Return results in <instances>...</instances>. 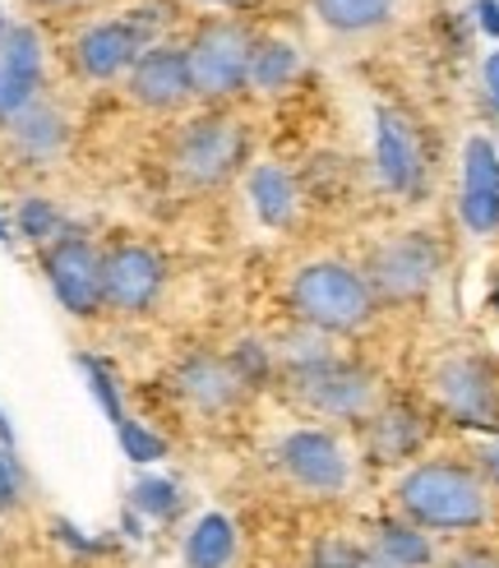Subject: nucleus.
Returning a JSON list of instances; mask_svg holds the SVG:
<instances>
[{"mask_svg": "<svg viewBox=\"0 0 499 568\" xmlns=\"http://www.w3.org/2000/svg\"><path fill=\"white\" fill-rule=\"evenodd\" d=\"M398 508L411 527L430 531H471L481 527L490 504L477 471L458 463H421L398 480Z\"/></svg>", "mask_w": 499, "mask_h": 568, "instance_id": "obj_1", "label": "nucleus"}, {"mask_svg": "<svg viewBox=\"0 0 499 568\" xmlns=\"http://www.w3.org/2000/svg\"><path fill=\"white\" fill-rule=\"evenodd\" d=\"M287 301L296 310L301 324H310L319 333H352V328H366L370 315H375V292L366 273H356L347 264H305L292 287H287Z\"/></svg>", "mask_w": 499, "mask_h": 568, "instance_id": "obj_2", "label": "nucleus"}, {"mask_svg": "<svg viewBox=\"0 0 499 568\" xmlns=\"http://www.w3.org/2000/svg\"><path fill=\"white\" fill-rule=\"evenodd\" d=\"M249 55H255V38L241 23H204L194 42L185 47L190 61V89L194 98H232L249 83Z\"/></svg>", "mask_w": 499, "mask_h": 568, "instance_id": "obj_3", "label": "nucleus"}, {"mask_svg": "<svg viewBox=\"0 0 499 568\" xmlns=\"http://www.w3.org/2000/svg\"><path fill=\"white\" fill-rule=\"evenodd\" d=\"M241 158H245V134L236 121H222V116L190 121L172 149L176 172L190 185H222L241 166Z\"/></svg>", "mask_w": 499, "mask_h": 568, "instance_id": "obj_4", "label": "nucleus"}, {"mask_svg": "<svg viewBox=\"0 0 499 568\" xmlns=\"http://www.w3.org/2000/svg\"><path fill=\"white\" fill-rule=\"evenodd\" d=\"M435 268H439L435 245L421 232H407L375 245V254L366 260V282L375 301H411L435 282Z\"/></svg>", "mask_w": 499, "mask_h": 568, "instance_id": "obj_5", "label": "nucleus"}, {"mask_svg": "<svg viewBox=\"0 0 499 568\" xmlns=\"http://www.w3.org/2000/svg\"><path fill=\"white\" fill-rule=\"evenodd\" d=\"M277 467H283V476L292 480L296 490L305 495H319V499H333L347 490L352 480V467L343 458V448L333 435L324 430H292L283 435V444H277Z\"/></svg>", "mask_w": 499, "mask_h": 568, "instance_id": "obj_6", "label": "nucleus"}, {"mask_svg": "<svg viewBox=\"0 0 499 568\" xmlns=\"http://www.w3.org/2000/svg\"><path fill=\"white\" fill-rule=\"evenodd\" d=\"M47 277L70 315L83 320L102 310V250L89 236H79V232L55 236L47 245Z\"/></svg>", "mask_w": 499, "mask_h": 568, "instance_id": "obj_7", "label": "nucleus"}, {"mask_svg": "<svg viewBox=\"0 0 499 568\" xmlns=\"http://www.w3.org/2000/svg\"><path fill=\"white\" fill-rule=\"evenodd\" d=\"M292 384L301 393V403L310 412H324V416H360L370 407V393H375L370 375H360L356 365H343L324 352L296 361Z\"/></svg>", "mask_w": 499, "mask_h": 568, "instance_id": "obj_8", "label": "nucleus"}, {"mask_svg": "<svg viewBox=\"0 0 499 568\" xmlns=\"http://www.w3.org/2000/svg\"><path fill=\"white\" fill-rule=\"evenodd\" d=\"M166 268L149 245H111L102 254V305L116 315H144L162 296Z\"/></svg>", "mask_w": 499, "mask_h": 568, "instance_id": "obj_9", "label": "nucleus"}, {"mask_svg": "<svg viewBox=\"0 0 499 568\" xmlns=\"http://www.w3.org/2000/svg\"><path fill=\"white\" fill-rule=\"evenodd\" d=\"M149 38H153V19L149 14L98 23L74 42V65H79V74H89V79H116L121 70H130L139 55L149 51Z\"/></svg>", "mask_w": 499, "mask_h": 568, "instance_id": "obj_10", "label": "nucleus"}, {"mask_svg": "<svg viewBox=\"0 0 499 568\" xmlns=\"http://www.w3.org/2000/svg\"><path fill=\"white\" fill-rule=\"evenodd\" d=\"M42 83V47L33 28H6L0 33V125L38 102Z\"/></svg>", "mask_w": 499, "mask_h": 568, "instance_id": "obj_11", "label": "nucleus"}, {"mask_svg": "<svg viewBox=\"0 0 499 568\" xmlns=\"http://www.w3.org/2000/svg\"><path fill=\"white\" fill-rule=\"evenodd\" d=\"M130 98L149 111H176L194 98L190 89V61L181 47H149L130 65Z\"/></svg>", "mask_w": 499, "mask_h": 568, "instance_id": "obj_12", "label": "nucleus"}, {"mask_svg": "<svg viewBox=\"0 0 499 568\" xmlns=\"http://www.w3.org/2000/svg\"><path fill=\"white\" fill-rule=\"evenodd\" d=\"M462 222L477 236L499 232V158L490 139H471L462 153Z\"/></svg>", "mask_w": 499, "mask_h": 568, "instance_id": "obj_13", "label": "nucleus"}, {"mask_svg": "<svg viewBox=\"0 0 499 568\" xmlns=\"http://www.w3.org/2000/svg\"><path fill=\"white\" fill-rule=\"evenodd\" d=\"M375 166L379 181L394 194H411L421 185V144H416V130L398 116V111H379L375 121Z\"/></svg>", "mask_w": 499, "mask_h": 568, "instance_id": "obj_14", "label": "nucleus"}, {"mask_svg": "<svg viewBox=\"0 0 499 568\" xmlns=\"http://www.w3.org/2000/svg\"><path fill=\"white\" fill-rule=\"evenodd\" d=\"M435 384H439L444 407H449L462 425H490L495 420L499 403H495V384L486 375V365H477V361H449L435 375Z\"/></svg>", "mask_w": 499, "mask_h": 568, "instance_id": "obj_15", "label": "nucleus"}, {"mask_svg": "<svg viewBox=\"0 0 499 568\" xmlns=\"http://www.w3.org/2000/svg\"><path fill=\"white\" fill-rule=\"evenodd\" d=\"M176 388L190 397L200 412H227L241 397V375L232 371V361L217 356H185L176 371Z\"/></svg>", "mask_w": 499, "mask_h": 568, "instance_id": "obj_16", "label": "nucleus"}, {"mask_svg": "<svg viewBox=\"0 0 499 568\" xmlns=\"http://www.w3.org/2000/svg\"><path fill=\"white\" fill-rule=\"evenodd\" d=\"M10 130H14L19 153L33 158V162H47V158H55L65 149V116L61 111H51V106H42V102L19 111V116L10 121Z\"/></svg>", "mask_w": 499, "mask_h": 568, "instance_id": "obj_17", "label": "nucleus"}, {"mask_svg": "<svg viewBox=\"0 0 499 568\" xmlns=\"http://www.w3.org/2000/svg\"><path fill=\"white\" fill-rule=\"evenodd\" d=\"M249 199H255V213L264 226H287L296 217V185L283 166H273V162L249 172Z\"/></svg>", "mask_w": 499, "mask_h": 568, "instance_id": "obj_18", "label": "nucleus"}, {"mask_svg": "<svg viewBox=\"0 0 499 568\" xmlns=\"http://www.w3.org/2000/svg\"><path fill=\"white\" fill-rule=\"evenodd\" d=\"M430 564V541L416 527H379L375 546L366 550V568H426Z\"/></svg>", "mask_w": 499, "mask_h": 568, "instance_id": "obj_19", "label": "nucleus"}, {"mask_svg": "<svg viewBox=\"0 0 499 568\" xmlns=\"http://www.w3.org/2000/svg\"><path fill=\"white\" fill-rule=\"evenodd\" d=\"M232 555H236V527L222 514L200 518L185 536V568H227Z\"/></svg>", "mask_w": 499, "mask_h": 568, "instance_id": "obj_20", "label": "nucleus"}, {"mask_svg": "<svg viewBox=\"0 0 499 568\" xmlns=\"http://www.w3.org/2000/svg\"><path fill=\"white\" fill-rule=\"evenodd\" d=\"M296 70H301V55L287 42H255V55H249V89L283 93L296 79Z\"/></svg>", "mask_w": 499, "mask_h": 568, "instance_id": "obj_21", "label": "nucleus"}, {"mask_svg": "<svg viewBox=\"0 0 499 568\" xmlns=\"http://www.w3.org/2000/svg\"><path fill=\"white\" fill-rule=\"evenodd\" d=\"M394 10V0H315V14L333 33H370Z\"/></svg>", "mask_w": 499, "mask_h": 568, "instance_id": "obj_22", "label": "nucleus"}, {"mask_svg": "<svg viewBox=\"0 0 499 568\" xmlns=\"http://www.w3.org/2000/svg\"><path fill=\"white\" fill-rule=\"evenodd\" d=\"M416 439H421V425H416V416H407V412H384L375 420V453L379 458H407L416 448Z\"/></svg>", "mask_w": 499, "mask_h": 568, "instance_id": "obj_23", "label": "nucleus"}, {"mask_svg": "<svg viewBox=\"0 0 499 568\" xmlns=\"http://www.w3.org/2000/svg\"><path fill=\"white\" fill-rule=\"evenodd\" d=\"M79 371L89 375V388H93V397L102 403L106 420H111V425H121V420H125V407H121V388H116V379H111V371H106L98 356H79Z\"/></svg>", "mask_w": 499, "mask_h": 568, "instance_id": "obj_24", "label": "nucleus"}, {"mask_svg": "<svg viewBox=\"0 0 499 568\" xmlns=\"http://www.w3.org/2000/svg\"><path fill=\"white\" fill-rule=\"evenodd\" d=\"M19 232L28 241H38V245H51L55 236H61V213H55L47 199H23V209H19Z\"/></svg>", "mask_w": 499, "mask_h": 568, "instance_id": "obj_25", "label": "nucleus"}, {"mask_svg": "<svg viewBox=\"0 0 499 568\" xmlns=\"http://www.w3.org/2000/svg\"><path fill=\"white\" fill-rule=\"evenodd\" d=\"M116 435H121L125 458H134V463H157V458H166V439H157L153 430H144V425L130 420V416L116 425Z\"/></svg>", "mask_w": 499, "mask_h": 568, "instance_id": "obj_26", "label": "nucleus"}, {"mask_svg": "<svg viewBox=\"0 0 499 568\" xmlns=\"http://www.w3.org/2000/svg\"><path fill=\"white\" fill-rule=\"evenodd\" d=\"M134 508H144V514H153V518H172L181 508V490L172 486V480H139Z\"/></svg>", "mask_w": 499, "mask_h": 568, "instance_id": "obj_27", "label": "nucleus"}, {"mask_svg": "<svg viewBox=\"0 0 499 568\" xmlns=\"http://www.w3.org/2000/svg\"><path fill=\"white\" fill-rule=\"evenodd\" d=\"M19 490H23V471L14 463V453L0 444V514H10V508L19 504Z\"/></svg>", "mask_w": 499, "mask_h": 568, "instance_id": "obj_28", "label": "nucleus"}, {"mask_svg": "<svg viewBox=\"0 0 499 568\" xmlns=\"http://www.w3.org/2000/svg\"><path fill=\"white\" fill-rule=\"evenodd\" d=\"M310 568H366V550H356L347 541H328V546H319Z\"/></svg>", "mask_w": 499, "mask_h": 568, "instance_id": "obj_29", "label": "nucleus"}, {"mask_svg": "<svg viewBox=\"0 0 499 568\" xmlns=\"http://www.w3.org/2000/svg\"><path fill=\"white\" fill-rule=\"evenodd\" d=\"M232 371L241 375V384H259V379H264V371H268V361H264V347L245 343V347L236 352V361H232Z\"/></svg>", "mask_w": 499, "mask_h": 568, "instance_id": "obj_30", "label": "nucleus"}, {"mask_svg": "<svg viewBox=\"0 0 499 568\" xmlns=\"http://www.w3.org/2000/svg\"><path fill=\"white\" fill-rule=\"evenodd\" d=\"M477 19L490 38H499V0H477Z\"/></svg>", "mask_w": 499, "mask_h": 568, "instance_id": "obj_31", "label": "nucleus"}, {"mask_svg": "<svg viewBox=\"0 0 499 568\" xmlns=\"http://www.w3.org/2000/svg\"><path fill=\"white\" fill-rule=\"evenodd\" d=\"M486 93H490V106L499 111V51L486 61Z\"/></svg>", "mask_w": 499, "mask_h": 568, "instance_id": "obj_32", "label": "nucleus"}, {"mask_svg": "<svg viewBox=\"0 0 499 568\" xmlns=\"http://www.w3.org/2000/svg\"><path fill=\"white\" fill-rule=\"evenodd\" d=\"M449 568H499L495 559H486V555H454L449 559Z\"/></svg>", "mask_w": 499, "mask_h": 568, "instance_id": "obj_33", "label": "nucleus"}, {"mask_svg": "<svg viewBox=\"0 0 499 568\" xmlns=\"http://www.w3.org/2000/svg\"><path fill=\"white\" fill-rule=\"evenodd\" d=\"M481 458H486V471H490V476L499 480V444H490V448L481 453Z\"/></svg>", "mask_w": 499, "mask_h": 568, "instance_id": "obj_34", "label": "nucleus"}, {"mask_svg": "<svg viewBox=\"0 0 499 568\" xmlns=\"http://www.w3.org/2000/svg\"><path fill=\"white\" fill-rule=\"evenodd\" d=\"M0 444H6V448L14 444V430H10V420H6V416H0Z\"/></svg>", "mask_w": 499, "mask_h": 568, "instance_id": "obj_35", "label": "nucleus"}, {"mask_svg": "<svg viewBox=\"0 0 499 568\" xmlns=\"http://www.w3.org/2000/svg\"><path fill=\"white\" fill-rule=\"evenodd\" d=\"M208 6H245V0H208Z\"/></svg>", "mask_w": 499, "mask_h": 568, "instance_id": "obj_36", "label": "nucleus"}, {"mask_svg": "<svg viewBox=\"0 0 499 568\" xmlns=\"http://www.w3.org/2000/svg\"><path fill=\"white\" fill-rule=\"evenodd\" d=\"M38 6H70V0H38Z\"/></svg>", "mask_w": 499, "mask_h": 568, "instance_id": "obj_37", "label": "nucleus"}, {"mask_svg": "<svg viewBox=\"0 0 499 568\" xmlns=\"http://www.w3.org/2000/svg\"><path fill=\"white\" fill-rule=\"evenodd\" d=\"M6 236H10V232H6V222H0V241H6Z\"/></svg>", "mask_w": 499, "mask_h": 568, "instance_id": "obj_38", "label": "nucleus"}]
</instances>
